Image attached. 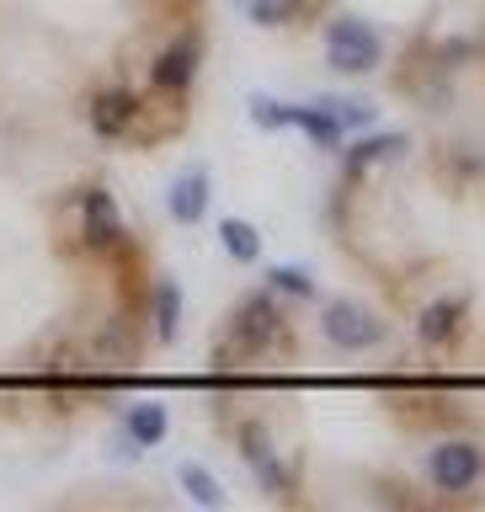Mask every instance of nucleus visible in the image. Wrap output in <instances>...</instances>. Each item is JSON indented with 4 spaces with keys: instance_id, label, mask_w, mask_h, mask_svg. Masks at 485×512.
<instances>
[{
    "instance_id": "1",
    "label": "nucleus",
    "mask_w": 485,
    "mask_h": 512,
    "mask_svg": "<svg viewBox=\"0 0 485 512\" xmlns=\"http://www.w3.org/2000/svg\"><path fill=\"white\" fill-rule=\"evenodd\" d=\"M288 342V320H283V299L262 283L256 294H246L235 304L230 326L219 336V352H214V368H251L272 358V347Z\"/></svg>"
},
{
    "instance_id": "2",
    "label": "nucleus",
    "mask_w": 485,
    "mask_h": 512,
    "mask_svg": "<svg viewBox=\"0 0 485 512\" xmlns=\"http://www.w3.org/2000/svg\"><path fill=\"white\" fill-rule=\"evenodd\" d=\"M326 64L347 80L374 75L384 64V32L374 22H363V16H352V11L331 16L326 22Z\"/></svg>"
},
{
    "instance_id": "3",
    "label": "nucleus",
    "mask_w": 485,
    "mask_h": 512,
    "mask_svg": "<svg viewBox=\"0 0 485 512\" xmlns=\"http://www.w3.org/2000/svg\"><path fill=\"white\" fill-rule=\"evenodd\" d=\"M320 336H326L331 352H347L352 358V352H374L390 342V326L358 299H326L320 304Z\"/></svg>"
},
{
    "instance_id": "4",
    "label": "nucleus",
    "mask_w": 485,
    "mask_h": 512,
    "mask_svg": "<svg viewBox=\"0 0 485 512\" xmlns=\"http://www.w3.org/2000/svg\"><path fill=\"white\" fill-rule=\"evenodd\" d=\"M427 480H432V491H443V496H470L480 486V475H485V454H480V443L470 438H443V443H432L427 448Z\"/></svg>"
},
{
    "instance_id": "5",
    "label": "nucleus",
    "mask_w": 485,
    "mask_h": 512,
    "mask_svg": "<svg viewBox=\"0 0 485 512\" xmlns=\"http://www.w3.org/2000/svg\"><path fill=\"white\" fill-rule=\"evenodd\" d=\"M198 64H203V38L198 32H176V38L150 59V91L166 96V102H182L198 80Z\"/></svg>"
},
{
    "instance_id": "6",
    "label": "nucleus",
    "mask_w": 485,
    "mask_h": 512,
    "mask_svg": "<svg viewBox=\"0 0 485 512\" xmlns=\"http://www.w3.org/2000/svg\"><path fill=\"white\" fill-rule=\"evenodd\" d=\"M144 118V96L123 80H112L91 96V134L96 139H134V128Z\"/></svg>"
},
{
    "instance_id": "7",
    "label": "nucleus",
    "mask_w": 485,
    "mask_h": 512,
    "mask_svg": "<svg viewBox=\"0 0 485 512\" xmlns=\"http://www.w3.org/2000/svg\"><path fill=\"white\" fill-rule=\"evenodd\" d=\"M75 224H80V246L86 251H112L123 240V214L118 198L107 187H86L75 198Z\"/></svg>"
},
{
    "instance_id": "8",
    "label": "nucleus",
    "mask_w": 485,
    "mask_h": 512,
    "mask_svg": "<svg viewBox=\"0 0 485 512\" xmlns=\"http://www.w3.org/2000/svg\"><path fill=\"white\" fill-rule=\"evenodd\" d=\"M235 448H240V459L251 464V475H256V486H262V491L283 496L288 486H294V475H288V464H283L278 448H272V438H267V427H262V422H240Z\"/></svg>"
},
{
    "instance_id": "9",
    "label": "nucleus",
    "mask_w": 485,
    "mask_h": 512,
    "mask_svg": "<svg viewBox=\"0 0 485 512\" xmlns=\"http://www.w3.org/2000/svg\"><path fill=\"white\" fill-rule=\"evenodd\" d=\"M464 315H470V299H464V294H438V299H427L422 315H416V336H422V347H448V342H459Z\"/></svg>"
},
{
    "instance_id": "10",
    "label": "nucleus",
    "mask_w": 485,
    "mask_h": 512,
    "mask_svg": "<svg viewBox=\"0 0 485 512\" xmlns=\"http://www.w3.org/2000/svg\"><path fill=\"white\" fill-rule=\"evenodd\" d=\"M288 128H299V134L326 155H342V144H347L342 118H336L326 102H288Z\"/></svg>"
},
{
    "instance_id": "11",
    "label": "nucleus",
    "mask_w": 485,
    "mask_h": 512,
    "mask_svg": "<svg viewBox=\"0 0 485 512\" xmlns=\"http://www.w3.org/2000/svg\"><path fill=\"white\" fill-rule=\"evenodd\" d=\"M406 150H411V139L400 128H368L358 144H342V166H347V176H363V171L384 166V160H400Z\"/></svg>"
},
{
    "instance_id": "12",
    "label": "nucleus",
    "mask_w": 485,
    "mask_h": 512,
    "mask_svg": "<svg viewBox=\"0 0 485 512\" xmlns=\"http://www.w3.org/2000/svg\"><path fill=\"white\" fill-rule=\"evenodd\" d=\"M208 203H214V176H208V166H187L166 192V214L176 224H198L208 214Z\"/></svg>"
},
{
    "instance_id": "13",
    "label": "nucleus",
    "mask_w": 485,
    "mask_h": 512,
    "mask_svg": "<svg viewBox=\"0 0 485 512\" xmlns=\"http://www.w3.org/2000/svg\"><path fill=\"white\" fill-rule=\"evenodd\" d=\"M150 326H155V347H171L176 336H182V283L176 278H155Z\"/></svg>"
},
{
    "instance_id": "14",
    "label": "nucleus",
    "mask_w": 485,
    "mask_h": 512,
    "mask_svg": "<svg viewBox=\"0 0 485 512\" xmlns=\"http://www.w3.org/2000/svg\"><path fill=\"white\" fill-rule=\"evenodd\" d=\"M118 427H123L139 448H160V443H166V432H171V411L160 406V400H139V406L123 411Z\"/></svg>"
},
{
    "instance_id": "15",
    "label": "nucleus",
    "mask_w": 485,
    "mask_h": 512,
    "mask_svg": "<svg viewBox=\"0 0 485 512\" xmlns=\"http://www.w3.org/2000/svg\"><path fill=\"white\" fill-rule=\"evenodd\" d=\"M219 246L235 256V262H262V230L246 219H219Z\"/></svg>"
},
{
    "instance_id": "16",
    "label": "nucleus",
    "mask_w": 485,
    "mask_h": 512,
    "mask_svg": "<svg viewBox=\"0 0 485 512\" xmlns=\"http://www.w3.org/2000/svg\"><path fill=\"white\" fill-rule=\"evenodd\" d=\"M176 486H182L198 507H224V486L203 470V464H176Z\"/></svg>"
},
{
    "instance_id": "17",
    "label": "nucleus",
    "mask_w": 485,
    "mask_h": 512,
    "mask_svg": "<svg viewBox=\"0 0 485 512\" xmlns=\"http://www.w3.org/2000/svg\"><path fill=\"white\" fill-rule=\"evenodd\" d=\"M240 11H246L256 27H288L304 11V0H240Z\"/></svg>"
},
{
    "instance_id": "18",
    "label": "nucleus",
    "mask_w": 485,
    "mask_h": 512,
    "mask_svg": "<svg viewBox=\"0 0 485 512\" xmlns=\"http://www.w3.org/2000/svg\"><path fill=\"white\" fill-rule=\"evenodd\" d=\"M320 102H326L336 118H342L347 134H352V128H374V118H379L374 102H363V96H320Z\"/></svg>"
},
{
    "instance_id": "19",
    "label": "nucleus",
    "mask_w": 485,
    "mask_h": 512,
    "mask_svg": "<svg viewBox=\"0 0 485 512\" xmlns=\"http://www.w3.org/2000/svg\"><path fill=\"white\" fill-rule=\"evenodd\" d=\"M267 288L278 299H315V278H310V272H299V267H272Z\"/></svg>"
},
{
    "instance_id": "20",
    "label": "nucleus",
    "mask_w": 485,
    "mask_h": 512,
    "mask_svg": "<svg viewBox=\"0 0 485 512\" xmlns=\"http://www.w3.org/2000/svg\"><path fill=\"white\" fill-rule=\"evenodd\" d=\"M251 123L262 128V134H278V128H288V102H272V96L256 91L251 96Z\"/></svg>"
}]
</instances>
